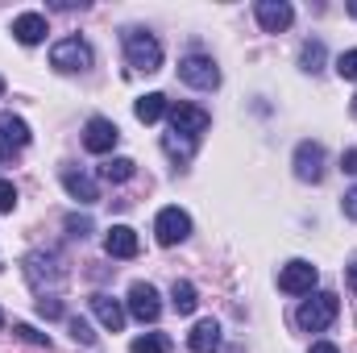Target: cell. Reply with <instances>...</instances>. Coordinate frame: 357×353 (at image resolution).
<instances>
[{"label": "cell", "mask_w": 357, "mask_h": 353, "mask_svg": "<svg viewBox=\"0 0 357 353\" xmlns=\"http://www.w3.org/2000/svg\"><path fill=\"white\" fill-rule=\"evenodd\" d=\"M324 59H328V50H324V42H320V38L303 42V50H299V67H303L307 75H320V71H324Z\"/></svg>", "instance_id": "obj_20"}, {"label": "cell", "mask_w": 357, "mask_h": 353, "mask_svg": "<svg viewBox=\"0 0 357 353\" xmlns=\"http://www.w3.org/2000/svg\"><path fill=\"white\" fill-rule=\"evenodd\" d=\"M0 142L4 146H29V125L21 121V117H13V112H0Z\"/></svg>", "instance_id": "obj_19"}, {"label": "cell", "mask_w": 357, "mask_h": 353, "mask_svg": "<svg viewBox=\"0 0 357 353\" xmlns=\"http://www.w3.org/2000/svg\"><path fill=\"white\" fill-rule=\"evenodd\" d=\"M341 208H345V216H349V220H357V187H349V191H345Z\"/></svg>", "instance_id": "obj_31"}, {"label": "cell", "mask_w": 357, "mask_h": 353, "mask_svg": "<svg viewBox=\"0 0 357 353\" xmlns=\"http://www.w3.org/2000/svg\"><path fill=\"white\" fill-rule=\"evenodd\" d=\"M187 345H191V353H216L220 350V324L216 320H199L187 333Z\"/></svg>", "instance_id": "obj_17"}, {"label": "cell", "mask_w": 357, "mask_h": 353, "mask_svg": "<svg viewBox=\"0 0 357 353\" xmlns=\"http://www.w3.org/2000/svg\"><path fill=\"white\" fill-rule=\"evenodd\" d=\"M133 112H137V121L154 125L158 117H167V112H171V100H167L162 91H150V96H142V100L133 104Z\"/></svg>", "instance_id": "obj_18"}, {"label": "cell", "mask_w": 357, "mask_h": 353, "mask_svg": "<svg viewBox=\"0 0 357 353\" xmlns=\"http://www.w3.org/2000/svg\"><path fill=\"white\" fill-rule=\"evenodd\" d=\"M341 171H345V175H357V150H345V154H341Z\"/></svg>", "instance_id": "obj_32"}, {"label": "cell", "mask_w": 357, "mask_h": 353, "mask_svg": "<svg viewBox=\"0 0 357 353\" xmlns=\"http://www.w3.org/2000/svg\"><path fill=\"white\" fill-rule=\"evenodd\" d=\"M354 112H357V100H354Z\"/></svg>", "instance_id": "obj_37"}, {"label": "cell", "mask_w": 357, "mask_h": 353, "mask_svg": "<svg viewBox=\"0 0 357 353\" xmlns=\"http://www.w3.org/2000/svg\"><path fill=\"white\" fill-rule=\"evenodd\" d=\"M17 208V187L8 179H0V212H13Z\"/></svg>", "instance_id": "obj_29"}, {"label": "cell", "mask_w": 357, "mask_h": 353, "mask_svg": "<svg viewBox=\"0 0 357 353\" xmlns=\"http://www.w3.org/2000/svg\"><path fill=\"white\" fill-rule=\"evenodd\" d=\"M67 329H71V337H75L79 345H96V333H91V324L84 320V316H71V320H67Z\"/></svg>", "instance_id": "obj_25"}, {"label": "cell", "mask_w": 357, "mask_h": 353, "mask_svg": "<svg viewBox=\"0 0 357 353\" xmlns=\"http://www.w3.org/2000/svg\"><path fill=\"white\" fill-rule=\"evenodd\" d=\"M254 17H258V25H262L266 33H282V29L295 21V8H291L287 0H258V4H254Z\"/></svg>", "instance_id": "obj_12"}, {"label": "cell", "mask_w": 357, "mask_h": 353, "mask_svg": "<svg viewBox=\"0 0 357 353\" xmlns=\"http://www.w3.org/2000/svg\"><path fill=\"white\" fill-rule=\"evenodd\" d=\"M154 237H158V246H178V241H187V237H191V216H187L183 208H162L158 220H154Z\"/></svg>", "instance_id": "obj_6"}, {"label": "cell", "mask_w": 357, "mask_h": 353, "mask_svg": "<svg viewBox=\"0 0 357 353\" xmlns=\"http://www.w3.org/2000/svg\"><path fill=\"white\" fill-rule=\"evenodd\" d=\"M125 303H129V316L142 320V324H154V320L162 316V299H158V291H154L150 283H133Z\"/></svg>", "instance_id": "obj_8"}, {"label": "cell", "mask_w": 357, "mask_h": 353, "mask_svg": "<svg viewBox=\"0 0 357 353\" xmlns=\"http://www.w3.org/2000/svg\"><path fill=\"white\" fill-rule=\"evenodd\" d=\"M38 316H42V320H59V316H63V303H59L54 295H42V299H38Z\"/></svg>", "instance_id": "obj_28"}, {"label": "cell", "mask_w": 357, "mask_h": 353, "mask_svg": "<svg viewBox=\"0 0 357 353\" xmlns=\"http://www.w3.org/2000/svg\"><path fill=\"white\" fill-rule=\"evenodd\" d=\"M195 303H199L195 287H191L187 278H175V287H171V308H175L178 316H191V312H195Z\"/></svg>", "instance_id": "obj_21"}, {"label": "cell", "mask_w": 357, "mask_h": 353, "mask_svg": "<svg viewBox=\"0 0 357 353\" xmlns=\"http://www.w3.org/2000/svg\"><path fill=\"white\" fill-rule=\"evenodd\" d=\"M137 175V163L133 158H108L104 167H100V179H108V183H125V179Z\"/></svg>", "instance_id": "obj_22"}, {"label": "cell", "mask_w": 357, "mask_h": 353, "mask_svg": "<svg viewBox=\"0 0 357 353\" xmlns=\"http://www.w3.org/2000/svg\"><path fill=\"white\" fill-rule=\"evenodd\" d=\"M212 117L195 104H171V133H183L191 142H199V133H208Z\"/></svg>", "instance_id": "obj_9"}, {"label": "cell", "mask_w": 357, "mask_h": 353, "mask_svg": "<svg viewBox=\"0 0 357 353\" xmlns=\"http://www.w3.org/2000/svg\"><path fill=\"white\" fill-rule=\"evenodd\" d=\"M162 150H167L171 158H178V163H187V158L195 154V142L183 137V133H167V137H162Z\"/></svg>", "instance_id": "obj_24"}, {"label": "cell", "mask_w": 357, "mask_h": 353, "mask_svg": "<svg viewBox=\"0 0 357 353\" xmlns=\"http://www.w3.org/2000/svg\"><path fill=\"white\" fill-rule=\"evenodd\" d=\"M175 345H171V337L167 333H146V337H137L133 345H129V353H171Z\"/></svg>", "instance_id": "obj_23"}, {"label": "cell", "mask_w": 357, "mask_h": 353, "mask_svg": "<svg viewBox=\"0 0 357 353\" xmlns=\"http://www.w3.org/2000/svg\"><path fill=\"white\" fill-rule=\"evenodd\" d=\"M349 287H354V291H357V262L349 266Z\"/></svg>", "instance_id": "obj_34"}, {"label": "cell", "mask_w": 357, "mask_h": 353, "mask_svg": "<svg viewBox=\"0 0 357 353\" xmlns=\"http://www.w3.org/2000/svg\"><path fill=\"white\" fill-rule=\"evenodd\" d=\"M67 233L84 241V237H88V233H91V220H88V216H67Z\"/></svg>", "instance_id": "obj_30"}, {"label": "cell", "mask_w": 357, "mask_h": 353, "mask_svg": "<svg viewBox=\"0 0 357 353\" xmlns=\"http://www.w3.org/2000/svg\"><path fill=\"white\" fill-rule=\"evenodd\" d=\"M0 96H4V80H0Z\"/></svg>", "instance_id": "obj_36"}, {"label": "cell", "mask_w": 357, "mask_h": 353, "mask_svg": "<svg viewBox=\"0 0 357 353\" xmlns=\"http://www.w3.org/2000/svg\"><path fill=\"white\" fill-rule=\"evenodd\" d=\"M0 324H4V316H0Z\"/></svg>", "instance_id": "obj_38"}, {"label": "cell", "mask_w": 357, "mask_h": 353, "mask_svg": "<svg viewBox=\"0 0 357 353\" xmlns=\"http://www.w3.org/2000/svg\"><path fill=\"white\" fill-rule=\"evenodd\" d=\"M178 80H183L187 88L212 91V88H220V67H216L208 54H187V59L178 63Z\"/></svg>", "instance_id": "obj_4"}, {"label": "cell", "mask_w": 357, "mask_h": 353, "mask_svg": "<svg viewBox=\"0 0 357 353\" xmlns=\"http://www.w3.org/2000/svg\"><path fill=\"white\" fill-rule=\"evenodd\" d=\"M337 316H341V299H337L333 291H316L312 299H303V303H299L295 324H299L303 333H324Z\"/></svg>", "instance_id": "obj_2"}, {"label": "cell", "mask_w": 357, "mask_h": 353, "mask_svg": "<svg viewBox=\"0 0 357 353\" xmlns=\"http://www.w3.org/2000/svg\"><path fill=\"white\" fill-rule=\"evenodd\" d=\"M91 312H96V320H100L108 333H121V329H125V316H129L112 295H91Z\"/></svg>", "instance_id": "obj_15"}, {"label": "cell", "mask_w": 357, "mask_h": 353, "mask_svg": "<svg viewBox=\"0 0 357 353\" xmlns=\"http://www.w3.org/2000/svg\"><path fill=\"white\" fill-rule=\"evenodd\" d=\"M50 67L63 71V75H71V71H88L91 67V46L84 42V38H63V42H54V50H50Z\"/></svg>", "instance_id": "obj_3"}, {"label": "cell", "mask_w": 357, "mask_h": 353, "mask_svg": "<svg viewBox=\"0 0 357 353\" xmlns=\"http://www.w3.org/2000/svg\"><path fill=\"white\" fill-rule=\"evenodd\" d=\"M349 13H354V17H357V0H349Z\"/></svg>", "instance_id": "obj_35"}, {"label": "cell", "mask_w": 357, "mask_h": 353, "mask_svg": "<svg viewBox=\"0 0 357 353\" xmlns=\"http://www.w3.org/2000/svg\"><path fill=\"white\" fill-rule=\"evenodd\" d=\"M337 75L349 80V84H357V50H345V54L337 59Z\"/></svg>", "instance_id": "obj_27"}, {"label": "cell", "mask_w": 357, "mask_h": 353, "mask_svg": "<svg viewBox=\"0 0 357 353\" xmlns=\"http://www.w3.org/2000/svg\"><path fill=\"white\" fill-rule=\"evenodd\" d=\"M13 333H17V337H21L25 345H38V350H50V337H46V333H38L33 324H17Z\"/></svg>", "instance_id": "obj_26"}, {"label": "cell", "mask_w": 357, "mask_h": 353, "mask_svg": "<svg viewBox=\"0 0 357 353\" xmlns=\"http://www.w3.org/2000/svg\"><path fill=\"white\" fill-rule=\"evenodd\" d=\"M63 187H67L71 200H79V204H96V200H100V187L91 183V175L75 171V167H63Z\"/></svg>", "instance_id": "obj_16"}, {"label": "cell", "mask_w": 357, "mask_h": 353, "mask_svg": "<svg viewBox=\"0 0 357 353\" xmlns=\"http://www.w3.org/2000/svg\"><path fill=\"white\" fill-rule=\"evenodd\" d=\"M307 353H341V350H337L333 341H316V345H312V350H307Z\"/></svg>", "instance_id": "obj_33"}, {"label": "cell", "mask_w": 357, "mask_h": 353, "mask_svg": "<svg viewBox=\"0 0 357 353\" xmlns=\"http://www.w3.org/2000/svg\"><path fill=\"white\" fill-rule=\"evenodd\" d=\"M316 283H320V270L307 262V258H291V262L278 270V287L287 295H312Z\"/></svg>", "instance_id": "obj_5"}, {"label": "cell", "mask_w": 357, "mask_h": 353, "mask_svg": "<svg viewBox=\"0 0 357 353\" xmlns=\"http://www.w3.org/2000/svg\"><path fill=\"white\" fill-rule=\"evenodd\" d=\"M63 274H67V270H63V262H59V254H42V250H33V254L25 258V278H29L38 291H42L46 283H50V287H59V283H63Z\"/></svg>", "instance_id": "obj_7"}, {"label": "cell", "mask_w": 357, "mask_h": 353, "mask_svg": "<svg viewBox=\"0 0 357 353\" xmlns=\"http://www.w3.org/2000/svg\"><path fill=\"white\" fill-rule=\"evenodd\" d=\"M125 63L137 71V75H154V71H162V42L150 33V29H125Z\"/></svg>", "instance_id": "obj_1"}, {"label": "cell", "mask_w": 357, "mask_h": 353, "mask_svg": "<svg viewBox=\"0 0 357 353\" xmlns=\"http://www.w3.org/2000/svg\"><path fill=\"white\" fill-rule=\"evenodd\" d=\"M116 142H121V129L108 117H91L88 125H84V146H88L91 154H112Z\"/></svg>", "instance_id": "obj_10"}, {"label": "cell", "mask_w": 357, "mask_h": 353, "mask_svg": "<svg viewBox=\"0 0 357 353\" xmlns=\"http://www.w3.org/2000/svg\"><path fill=\"white\" fill-rule=\"evenodd\" d=\"M295 179H303V183L324 179V146L320 142H299L295 146Z\"/></svg>", "instance_id": "obj_11"}, {"label": "cell", "mask_w": 357, "mask_h": 353, "mask_svg": "<svg viewBox=\"0 0 357 353\" xmlns=\"http://www.w3.org/2000/svg\"><path fill=\"white\" fill-rule=\"evenodd\" d=\"M104 250H108V258H137L142 241H137V233L129 225H112L104 233Z\"/></svg>", "instance_id": "obj_13"}, {"label": "cell", "mask_w": 357, "mask_h": 353, "mask_svg": "<svg viewBox=\"0 0 357 353\" xmlns=\"http://www.w3.org/2000/svg\"><path fill=\"white\" fill-rule=\"evenodd\" d=\"M46 33H50V29H46V17H42V13H21V17H13V38H17L21 46H38Z\"/></svg>", "instance_id": "obj_14"}]
</instances>
